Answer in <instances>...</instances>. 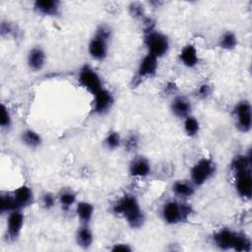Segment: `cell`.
<instances>
[{"mask_svg": "<svg viewBox=\"0 0 252 252\" xmlns=\"http://www.w3.org/2000/svg\"><path fill=\"white\" fill-rule=\"evenodd\" d=\"M114 214L125 219L132 228H139L145 221V215L138 199L131 194H125L113 205Z\"/></svg>", "mask_w": 252, "mask_h": 252, "instance_id": "cell-1", "label": "cell"}, {"mask_svg": "<svg viewBox=\"0 0 252 252\" xmlns=\"http://www.w3.org/2000/svg\"><path fill=\"white\" fill-rule=\"evenodd\" d=\"M111 37V30L106 25H100L94 36L91 38L88 46L91 57L97 61H102L108 54V42Z\"/></svg>", "mask_w": 252, "mask_h": 252, "instance_id": "cell-2", "label": "cell"}, {"mask_svg": "<svg viewBox=\"0 0 252 252\" xmlns=\"http://www.w3.org/2000/svg\"><path fill=\"white\" fill-rule=\"evenodd\" d=\"M193 213L190 204L176 200L166 202L161 209V217L167 224H177L187 220Z\"/></svg>", "mask_w": 252, "mask_h": 252, "instance_id": "cell-3", "label": "cell"}, {"mask_svg": "<svg viewBox=\"0 0 252 252\" xmlns=\"http://www.w3.org/2000/svg\"><path fill=\"white\" fill-rule=\"evenodd\" d=\"M144 43L147 47L148 53L158 59L164 56L169 49L168 37L154 28L145 30Z\"/></svg>", "mask_w": 252, "mask_h": 252, "instance_id": "cell-4", "label": "cell"}, {"mask_svg": "<svg viewBox=\"0 0 252 252\" xmlns=\"http://www.w3.org/2000/svg\"><path fill=\"white\" fill-rule=\"evenodd\" d=\"M216 172V163L208 158H200L190 170V180L195 186L205 184Z\"/></svg>", "mask_w": 252, "mask_h": 252, "instance_id": "cell-5", "label": "cell"}, {"mask_svg": "<svg viewBox=\"0 0 252 252\" xmlns=\"http://www.w3.org/2000/svg\"><path fill=\"white\" fill-rule=\"evenodd\" d=\"M236 128L242 133L250 132L252 128V107L248 100L238 101L233 108Z\"/></svg>", "mask_w": 252, "mask_h": 252, "instance_id": "cell-6", "label": "cell"}, {"mask_svg": "<svg viewBox=\"0 0 252 252\" xmlns=\"http://www.w3.org/2000/svg\"><path fill=\"white\" fill-rule=\"evenodd\" d=\"M78 81L81 87H83L92 94H94L103 88L100 76L90 65H84L80 69L78 74Z\"/></svg>", "mask_w": 252, "mask_h": 252, "instance_id": "cell-7", "label": "cell"}, {"mask_svg": "<svg viewBox=\"0 0 252 252\" xmlns=\"http://www.w3.org/2000/svg\"><path fill=\"white\" fill-rule=\"evenodd\" d=\"M234 186L237 194L244 200H249L252 195L251 168L233 172Z\"/></svg>", "mask_w": 252, "mask_h": 252, "instance_id": "cell-8", "label": "cell"}, {"mask_svg": "<svg viewBox=\"0 0 252 252\" xmlns=\"http://www.w3.org/2000/svg\"><path fill=\"white\" fill-rule=\"evenodd\" d=\"M93 111L95 114H104L108 112L113 103H114V96L108 90L102 88L97 93L93 94Z\"/></svg>", "mask_w": 252, "mask_h": 252, "instance_id": "cell-9", "label": "cell"}, {"mask_svg": "<svg viewBox=\"0 0 252 252\" xmlns=\"http://www.w3.org/2000/svg\"><path fill=\"white\" fill-rule=\"evenodd\" d=\"M158 65V59L149 53L143 57L141 62L139 63L137 73H136V79L138 82H141L143 80H146L148 78H151L156 75Z\"/></svg>", "mask_w": 252, "mask_h": 252, "instance_id": "cell-10", "label": "cell"}, {"mask_svg": "<svg viewBox=\"0 0 252 252\" xmlns=\"http://www.w3.org/2000/svg\"><path fill=\"white\" fill-rule=\"evenodd\" d=\"M25 217L21 210H15L8 214L7 218V237L10 240H16L23 228Z\"/></svg>", "mask_w": 252, "mask_h": 252, "instance_id": "cell-11", "label": "cell"}, {"mask_svg": "<svg viewBox=\"0 0 252 252\" xmlns=\"http://www.w3.org/2000/svg\"><path fill=\"white\" fill-rule=\"evenodd\" d=\"M236 231L230 228H220L213 234V242L215 246L221 250H231Z\"/></svg>", "mask_w": 252, "mask_h": 252, "instance_id": "cell-12", "label": "cell"}, {"mask_svg": "<svg viewBox=\"0 0 252 252\" xmlns=\"http://www.w3.org/2000/svg\"><path fill=\"white\" fill-rule=\"evenodd\" d=\"M151 171V162L145 157H136L131 160L129 164V173L134 177H147L150 175Z\"/></svg>", "mask_w": 252, "mask_h": 252, "instance_id": "cell-13", "label": "cell"}, {"mask_svg": "<svg viewBox=\"0 0 252 252\" xmlns=\"http://www.w3.org/2000/svg\"><path fill=\"white\" fill-rule=\"evenodd\" d=\"M36 13L46 17H55L60 13V2L57 0H37L33 3Z\"/></svg>", "mask_w": 252, "mask_h": 252, "instance_id": "cell-14", "label": "cell"}, {"mask_svg": "<svg viewBox=\"0 0 252 252\" xmlns=\"http://www.w3.org/2000/svg\"><path fill=\"white\" fill-rule=\"evenodd\" d=\"M46 61V54L40 47H32L28 53V66L32 71H39L43 68Z\"/></svg>", "mask_w": 252, "mask_h": 252, "instance_id": "cell-15", "label": "cell"}, {"mask_svg": "<svg viewBox=\"0 0 252 252\" xmlns=\"http://www.w3.org/2000/svg\"><path fill=\"white\" fill-rule=\"evenodd\" d=\"M170 109L172 113L178 118H186L190 115L192 110V105L190 100L184 96H175L170 104Z\"/></svg>", "mask_w": 252, "mask_h": 252, "instance_id": "cell-16", "label": "cell"}, {"mask_svg": "<svg viewBox=\"0 0 252 252\" xmlns=\"http://www.w3.org/2000/svg\"><path fill=\"white\" fill-rule=\"evenodd\" d=\"M13 196L15 198V201L19 207V209H23L26 207H29L32 201H33V192L31 189V187L27 185H22L18 187L14 192Z\"/></svg>", "mask_w": 252, "mask_h": 252, "instance_id": "cell-17", "label": "cell"}, {"mask_svg": "<svg viewBox=\"0 0 252 252\" xmlns=\"http://www.w3.org/2000/svg\"><path fill=\"white\" fill-rule=\"evenodd\" d=\"M76 243L83 249H89L94 242V233L89 224L82 223L76 231Z\"/></svg>", "mask_w": 252, "mask_h": 252, "instance_id": "cell-18", "label": "cell"}, {"mask_svg": "<svg viewBox=\"0 0 252 252\" xmlns=\"http://www.w3.org/2000/svg\"><path fill=\"white\" fill-rule=\"evenodd\" d=\"M179 60L188 68H194L197 66L199 63V56L196 47L193 44L185 45L179 53Z\"/></svg>", "mask_w": 252, "mask_h": 252, "instance_id": "cell-19", "label": "cell"}, {"mask_svg": "<svg viewBox=\"0 0 252 252\" xmlns=\"http://www.w3.org/2000/svg\"><path fill=\"white\" fill-rule=\"evenodd\" d=\"M195 187L191 180H176L172 185V192L180 199H187L195 193Z\"/></svg>", "mask_w": 252, "mask_h": 252, "instance_id": "cell-20", "label": "cell"}, {"mask_svg": "<svg viewBox=\"0 0 252 252\" xmlns=\"http://www.w3.org/2000/svg\"><path fill=\"white\" fill-rule=\"evenodd\" d=\"M94 208L93 204L87 201H81L76 204V214L81 223L89 224L93 219Z\"/></svg>", "mask_w": 252, "mask_h": 252, "instance_id": "cell-21", "label": "cell"}, {"mask_svg": "<svg viewBox=\"0 0 252 252\" xmlns=\"http://www.w3.org/2000/svg\"><path fill=\"white\" fill-rule=\"evenodd\" d=\"M77 195L72 189H62L57 196V202L64 211H68L76 204Z\"/></svg>", "mask_w": 252, "mask_h": 252, "instance_id": "cell-22", "label": "cell"}, {"mask_svg": "<svg viewBox=\"0 0 252 252\" xmlns=\"http://www.w3.org/2000/svg\"><path fill=\"white\" fill-rule=\"evenodd\" d=\"M251 164H252L251 155H250V152H248L247 154H240L235 156L230 162V167L233 172H236L239 170L251 168Z\"/></svg>", "mask_w": 252, "mask_h": 252, "instance_id": "cell-23", "label": "cell"}, {"mask_svg": "<svg viewBox=\"0 0 252 252\" xmlns=\"http://www.w3.org/2000/svg\"><path fill=\"white\" fill-rule=\"evenodd\" d=\"M21 140L27 147H29L31 149L38 148L42 143L41 136L36 131H34L32 129L25 130L21 134Z\"/></svg>", "mask_w": 252, "mask_h": 252, "instance_id": "cell-24", "label": "cell"}, {"mask_svg": "<svg viewBox=\"0 0 252 252\" xmlns=\"http://www.w3.org/2000/svg\"><path fill=\"white\" fill-rule=\"evenodd\" d=\"M252 249V243L249 236L243 232H237L234 237L232 249L236 252H250Z\"/></svg>", "mask_w": 252, "mask_h": 252, "instance_id": "cell-25", "label": "cell"}, {"mask_svg": "<svg viewBox=\"0 0 252 252\" xmlns=\"http://www.w3.org/2000/svg\"><path fill=\"white\" fill-rule=\"evenodd\" d=\"M15 210L19 209L13 194L9 193H2L0 196V212L1 214H9Z\"/></svg>", "mask_w": 252, "mask_h": 252, "instance_id": "cell-26", "label": "cell"}, {"mask_svg": "<svg viewBox=\"0 0 252 252\" xmlns=\"http://www.w3.org/2000/svg\"><path fill=\"white\" fill-rule=\"evenodd\" d=\"M237 36L232 32H225L219 39V45L224 50H232L237 45Z\"/></svg>", "mask_w": 252, "mask_h": 252, "instance_id": "cell-27", "label": "cell"}, {"mask_svg": "<svg viewBox=\"0 0 252 252\" xmlns=\"http://www.w3.org/2000/svg\"><path fill=\"white\" fill-rule=\"evenodd\" d=\"M183 127L186 135L189 137H196L200 131L199 121L196 117L192 115H189L186 118H184Z\"/></svg>", "mask_w": 252, "mask_h": 252, "instance_id": "cell-28", "label": "cell"}, {"mask_svg": "<svg viewBox=\"0 0 252 252\" xmlns=\"http://www.w3.org/2000/svg\"><path fill=\"white\" fill-rule=\"evenodd\" d=\"M103 143H104V146H105L108 150H112V151H113V150H116L117 148L120 147V145H121V143H122V140H121L120 134H119L118 132H116V131H110V132L106 135V137H105Z\"/></svg>", "mask_w": 252, "mask_h": 252, "instance_id": "cell-29", "label": "cell"}, {"mask_svg": "<svg viewBox=\"0 0 252 252\" xmlns=\"http://www.w3.org/2000/svg\"><path fill=\"white\" fill-rule=\"evenodd\" d=\"M56 202H57V197H55L50 192H44L41 195V206L45 210L52 209L56 205Z\"/></svg>", "mask_w": 252, "mask_h": 252, "instance_id": "cell-30", "label": "cell"}, {"mask_svg": "<svg viewBox=\"0 0 252 252\" xmlns=\"http://www.w3.org/2000/svg\"><path fill=\"white\" fill-rule=\"evenodd\" d=\"M11 114L9 109L2 104L1 105V114H0V125L2 128H8L11 125Z\"/></svg>", "mask_w": 252, "mask_h": 252, "instance_id": "cell-31", "label": "cell"}, {"mask_svg": "<svg viewBox=\"0 0 252 252\" xmlns=\"http://www.w3.org/2000/svg\"><path fill=\"white\" fill-rule=\"evenodd\" d=\"M129 11L130 14L134 17V18H142L145 16V10L144 7L141 3L139 2H134L129 6Z\"/></svg>", "mask_w": 252, "mask_h": 252, "instance_id": "cell-32", "label": "cell"}, {"mask_svg": "<svg viewBox=\"0 0 252 252\" xmlns=\"http://www.w3.org/2000/svg\"><path fill=\"white\" fill-rule=\"evenodd\" d=\"M138 144H139V138L135 134L129 135L127 137V139L125 140V142H124V146H125V149L127 151L135 150L138 147Z\"/></svg>", "mask_w": 252, "mask_h": 252, "instance_id": "cell-33", "label": "cell"}, {"mask_svg": "<svg viewBox=\"0 0 252 252\" xmlns=\"http://www.w3.org/2000/svg\"><path fill=\"white\" fill-rule=\"evenodd\" d=\"M211 93H212V88L207 84H203L199 87L197 91V95L201 98H206L211 94Z\"/></svg>", "mask_w": 252, "mask_h": 252, "instance_id": "cell-34", "label": "cell"}, {"mask_svg": "<svg viewBox=\"0 0 252 252\" xmlns=\"http://www.w3.org/2000/svg\"><path fill=\"white\" fill-rule=\"evenodd\" d=\"M112 251H122V252H130L132 251V248L129 246V244L126 243H116L113 245V247L111 248Z\"/></svg>", "mask_w": 252, "mask_h": 252, "instance_id": "cell-35", "label": "cell"}, {"mask_svg": "<svg viewBox=\"0 0 252 252\" xmlns=\"http://www.w3.org/2000/svg\"><path fill=\"white\" fill-rule=\"evenodd\" d=\"M13 31H14V28H13V26L10 23L3 22L1 24V33H2V35H4V34H11L13 32Z\"/></svg>", "mask_w": 252, "mask_h": 252, "instance_id": "cell-36", "label": "cell"}]
</instances>
